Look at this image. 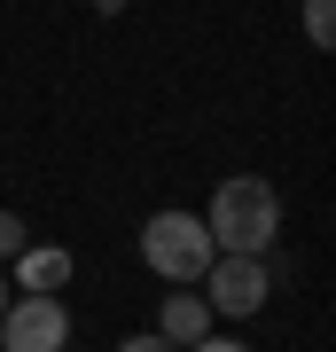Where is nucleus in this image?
<instances>
[{
    "instance_id": "f257e3e1",
    "label": "nucleus",
    "mask_w": 336,
    "mask_h": 352,
    "mask_svg": "<svg viewBox=\"0 0 336 352\" xmlns=\"http://www.w3.org/2000/svg\"><path fill=\"white\" fill-rule=\"evenodd\" d=\"M196 219H203V235H212V251L266 258V251H274V235H282V196H274V180L235 173V180H219V188H212V212H196Z\"/></svg>"
},
{
    "instance_id": "1a4fd4ad",
    "label": "nucleus",
    "mask_w": 336,
    "mask_h": 352,
    "mask_svg": "<svg viewBox=\"0 0 336 352\" xmlns=\"http://www.w3.org/2000/svg\"><path fill=\"white\" fill-rule=\"evenodd\" d=\"M117 352H172V344H164V337H157V329H141V337H125Z\"/></svg>"
},
{
    "instance_id": "9d476101",
    "label": "nucleus",
    "mask_w": 336,
    "mask_h": 352,
    "mask_svg": "<svg viewBox=\"0 0 336 352\" xmlns=\"http://www.w3.org/2000/svg\"><path fill=\"white\" fill-rule=\"evenodd\" d=\"M188 352H250L243 337H219V329H212V337H203V344H188Z\"/></svg>"
},
{
    "instance_id": "7ed1b4c3",
    "label": "nucleus",
    "mask_w": 336,
    "mask_h": 352,
    "mask_svg": "<svg viewBox=\"0 0 336 352\" xmlns=\"http://www.w3.org/2000/svg\"><path fill=\"white\" fill-rule=\"evenodd\" d=\"M266 298H274L266 258L219 251L212 266H203V305H212V321H250V314H266Z\"/></svg>"
},
{
    "instance_id": "6e6552de",
    "label": "nucleus",
    "mask_w": 336,
    "mask_h": 352,
    "mask_svg": "<svg viewBox=\"0 0 336 352\" xmlns=\"http://www.w3.org/2000/svg\"><path fill=\"white\" fill-rule=\"evenodd\" d=\"M24 243H32V227L16 219V212H0V266H8L16 251H24Z\"/></svg>"
},
{
    "instance_id": "f03ea898",
    "label": "nucleus",
    "mask_w": 336,
    "mask_h": 352,
    "mask_svg": "<svg viewBox=\"0 0 336 352\" xmlns=\"http://www.w3.org/2000/svg\"><path fill=\"white\" fill-rule=\"evenodd\" d=\"M141 258H149V274L157 282H172V289H196L203 282V266H212V235H203V219L196 212H157V219H141Z\"/></svg>"
},
{
    "instance_id": "20e7f679",
    "label": "nucleus",
    "mask_w": 336,
    "mask_h": 352,
    "mask_svg": "<svg viewBox=\"0 0 336 352\" xmlns=\"http://www.w3.org/2000/svg\"><path fill=\"white\" fill-rule=\"evenodd\" d=\"M0 352H71V305L63 298H8L0 305Z\"/></svg>"
},
{
    "instance_id": "f8f14e48",
    "label": "nucleus",
    "mask_w": 336,
    "mask_h": 352,
    "mask_svg": "<svg viewBox=\"0 0 336 352\" xmlns=\"http://www.w3.org/2000/svg\"><path fill=\"white\" fill-rule=\"evenodd\" d=\"M0 305H8V274H0Z\"/></svg>"
},
{
    "instance_id": "39448f33",
    "label": "nucleus",
    "mask_w": 336,
    "mask_h": 352,
    "mask_svg": "<svg viewBox=\"0 0 336 352\" xmlns=\"http://www.w3.org/2000/svg\"><path fill=\"white\" fill-rule=\"evenodd\" d=\"M78 274V258L63 251V243H24L16 251V282H24V298H63Z\"/></svg>"
},
{
    "instance_id": "0eeeda50",
    "label": "nucleus",
    "mask_w": 336,
    "mask_h": 352,
    "mask_svg": "<svg viewBox=\"0 0 336 352\" xmlns=\"http://www.w3.org/2000/svg\"><path fill=\"white\" fill-rule=\"evenodd\" d=\"M305 39L313 47H336V0H305Z\"/></svg>"
},
{
    "instance_id": "423d86ee",
    "label": "nucleus",
    "mask_w": 336,
    "mask_h": 352,
    "mask_svg": "<svg viewBox=\"0 0 336 352\" xmlns=\"http://www.w3.org/2000/svg\"><path fill=\"white\" fill-rule=\"evenodd\" d=\"M157 337L172 344V352H188V344H203V337H212V305H203V289H172V298H164Z\"/></svg>"
},
{
    "instance_id": "9b49d317",
    "label": "nucleus",
    "mask_w": 336,
    "mask_h": 352,
    "mask_svg": "<svg viewBox=\"0 0 336 352\" xmlns=\"http://www.w3.org/2000/svg\"><path fill=\"white\" fill-rule=\"evenodd\" d=\"M94 8H102V16H117V8H125V0H94Z\"/></svg>"
}]
</instances>
